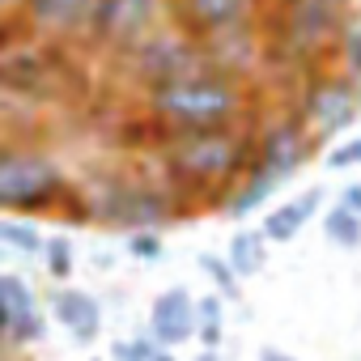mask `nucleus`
Instances as JSON below:
<instances>
[{
  "label": "nucleus",
  "mask_w": 361,
  "mask_h": 361,
  "mask_svg": "<svg viewBox=\"0 0 361 361\" xmlns=\"http://www.w3.org/2000/svg\"><path fill=\"white\" fill-rule=\"evenodd\" d=\"M348 22H357V0H268L259 18L268 68L293 81L310 77L336 60Z\"/></svg>",
  "instance_id": "nucleus-1"
},
{
  "label": "nucleus",
  "mask_w": 361,
  "mask_h": 361,
  "mask_svg": "<svg viewBox=\"0 0 361 361\" xmlns=\"http://www.w3.org/2000/svg\"><path fill=\"white\" fill-rule=\"evenodd\" d=\"M259 102L255 81L221 73L213 64L178 73L170 81L145 85L140 106L157 123V132H192V128H221V123H243L251 119Z\"/></svg>",
  "instance_id": "nucleus-2"
},
{
  "label": "nucleus",
  "mask_w": 361,
  "mask_h": 361,
  "mask_svg": "<svg viewBox=\"0 0 361 361\" xmlns=\"http://www.w3.org/2000/svg\"><path fill=\"white\" fill-rule=\"evenodd\" d=\"M255 157V123H221L192 132H161V166L183 192L230 196Z\"/></svg>",
  "instance_id": "nucleus-3"
},
{
  "label": "nucleus",
  "mask_w": 361,
  "mask_h": 361,
  "mask_svg": "<svg viewBox=\"0 0 361 361\" xmlns=\"http://www.w3.org/2000/svg\"><path fill=\"white\" fill-rule=\"evenodd\" d=\"M298 119L323 140H340L357 119H361V77L344 73L336 60L314 68L310 77L298 81V102H293Z\"/></svg>",
  "instance_id": "nucleus-4"
},
{
  "label": "nucleus",
  "mask_w": 361,
  "mask_h": 361,
  "mask_svg": "<svg viewBox=\"0 0 361 361\" xmlns=\"http://www.w3.org/2000/svg\"><path fill=\"white\" fill-rule=\"evenodd\" d=\"M68 192L56 157L26 145H0V213H43Z\"/></svg>",
  "instance_id": "nucleus-5"
},
{
  "label": "nucleus",
  "mask_w": 361,
  "mask_h": 361,
  "mask_svg": "<svg viewBox=\"0 0 361 361\" xmlns=\"http://www.w3.org/2000/svg\"><path fill=\"white\" fill-rule=\"evenodd\" d=\"M323 149V140L298 119V111L289 106L285 115L268 119L264 128H255V157H251V170L264 174L268 183H289V178Z\"/></svg>",
  "instance_id": "nucleus-6"
},
{
  "label": "nucleus",
  "mask_w": 361,
  "mask_h": 361,
  "mask_svg": "<svg viewBox=\"0 0 361 361\" xmlns=\"http://www.w3.org/2000/svg\"><path fill=\"white\" fill-rule=\"evenodd\" d=\"M128 73H132V81L145 90V85H157V81H170V77H178V73H192V68H204L209 60H204V47H200V39H192L188 30H178L170 18L145 39V43H136L123 60H119Z\"/></svg>",
  "instance_id": "nucleus-7"
},
{
  "label": "nucleus",
  "mask_w": 361,
  "mask_h": 361,
  "mask_svg": "<svg viewBox=\"0 0 361 361\" xmlns=\"http://www.w3.org/2000/svg\"><path fill=\"white\" fill-rule=\"evenodd\" d=\"M166 22V0H102L94 30H90V47L102 56L123 60L136 43H145L157 26Z\"/></svg>",
  "instance_id": "nucleus-8"
},
{
  "label": "nucleus",
  "mask_w": 361,
  "mask_h": 361,
  "mask_svg": "<svg viewBox=\"0 0 361 361\" xmlns=\"http://www.w3.org/2000/svg\"><path fill=\"white\" fill-rule=\"evenodd\" d=\"M264 9H268V0H166V18L200 43L259 26Z\"/></svg>",
  "instance_id": "nucleus-9"
},
{
  "label": "nucleus",
  "mask_w": 361,
  "mask_h": 361,
  "mask_svg": "<svg viewBox=\"0 0 361 361\" xmlns=\"http://www.w3.org/2000/svg\"><path fill=\"white\" fill-rule=\"evenodd\" d=\"M94 217L115 226V230H161L174 217V204L161 188H145V183H115L98 196Z\"/></svg>",
  "instance_id": "nucleus-10"
},
{
  "label": "nucleus",
  "mask_w": 361,
  "mask_h": 361,
  "mask_svg": "<svg viewBox=\"0 0 361 361\" xmlns=\"http://www.w3.org/2000/svg\"><path fill=\"white\" fill-rule=\"evenodd\" d=\"M102 0H26L22 26L47 43H85Z\"/></svg>",
  "instance_id": "nucleus-11"
},
{
  "label": "nucleus",
  "mask_w": 361,
  "mask_h": 361,
  "mask_svg": "<svg viewBox=\"0 0 361 361\" xmlns=\"http://www.w3.org/2000/svg\"><path fill=\"white\" fill-rule=\"evenodd\" d=\"M149 336L161 348L188 344L196 336V298L183 285H170L166 293L153 298V306H149Z\"/></svg>",
  "instance_id": "nucleus-12"
},
{
  "label": "nucleus",
  "mask_w": 361,
  "mask_h": 361,
  "mask_svg": "<svg viewBox=\"0 0 361 361\" xmlns=\"http://www.w3.org/2000/svg\"><path fill=\"white\" fill-rule=\"evenodd\" d=\"M0 302L9 310V336L5 340H18V344H30L43 336V310L35 302V289L13 276V272H0Z\"/></svg>",
  "instance_id": "nucleus-13"
},
{
  "label": "nucleus",
  "mask_w": 361,
  "mask_h": 361,
  "mask_svg": "<svg viewBox=\"0 0 361 361\" xmlns=\"http://www.w3.org/2000/svg\"><path fill=\"white\" fill-rule=\"evenodd\" d=\"M323 188H306V192H298L289 204H276L264 221H259V230L268 234V243H293L302 230H306V221L323 209Z\"/></svg>",
  "instance_id": "nucleus-14"
},
{
  "label": "nucleus",
  "mask_w": 361,
  "mask_h": 361,
  "mask_svg": "<svg viewBox=\"0 0 361 361\" xmlns=\"http://www.w3.org/2000/svg\"><path fill=\"white\" fill-rule=\"evenodd\" d=\"M51 314L60 327H68L77 336V344H90L102 327V310H98V298L85 293V289H56L51 298Z\"/></svg>",
  "instance_id": "nucleus-15"
},
{
  "label": "nucleus",
  "mask_w": 361,
  "mask_h": 361,
  "mask_svg": "<svg viewBox=\"0 0 361 361\" xmlns=\"http://www.w3.org/2000/svg\"><path fill=\"white\" fill-rule=\"evenodd\" d=\"M226 259L234 264V272H238L243 281H247V276H259L264 264H268V234H264V230H238V234L230 238Z\"/></svg>",
  "instance_id": "nucleus-16"
},
{
  "label": "nucleus",
  "mask_w": 361,
  "mask_h": 361,
  "mask_svg": "<svg viewBox=\"0 0 361 361\" xmlns=\"http://www.w3.org/2000/svg\"><path fill=\"white\" fill-rule=\"evenodd\" d=\"M323 238L331 243V247H340V251H357L361 247V213H353L348 204H331L327 213H323Z\"/></svg>",
  "instance_id": "nucleus-17"
},
{
  "label": "nucleus",
  "mask_w": 361,
  "mask_h": 361,
  "mask_svg": "<svg viewBox=\"0 0 361 361\" xmlns=\"http://www.w3.org/2000/svg\"><path fill=\"white\" fill-rule=\"evenodd\" d=\"M200 272H209V281L217 285V293H226L230 302H238L243 298V276L234 272V264L226 259V255H217V251H200Z\"/></svg>",
  "instance_id": "nucleus-18"
},
{
  "label": "nucleus",
  "mask_w": 361,
  "mask_h": 361,
  "mask_svg": "<svg viewBox=\"0 0 361 361\" xmlns=\"http://www.w3.org/2000/svg\"><path fill=\"white\" fill-rule=\"evenodd\" d=\"M0 247H9L18 255H39L47 247V238L30 221H0Z\"/></svg>",
  "instance_id": "nucleus-19"
},
{
  "label": "nucleus",
  "mask_w": 361,
  "mask_h": 361,
  "mask_svg": "<svg viewBox=\"0 0 361 361\" xmlns=\"http://www.w3.org/2000/svg\"><path fill=\"white\" fill-rule=\"evenodd\" d=\"M336 64L353 77H361V22H348V30L340 35V47H336Z\"/></svg>",
  "instance_id": "nucleus-20"
},
{
  "label": "nucleus",
  "mask_w": 361,
  "mask_h": 361,
  "mask_svg": "<svg viewBox=\"0 0 361 361\" xmlns=\"http://www.w3.org/2000/svg\"><path fill=\"white\" fill-rule=\"evenodd\" d=\"M123 247H128L132 259H145V264H157V259L166 255V243L157 238V230H132Z\"/></svg>",
  "instance_id": "nucleus-21"
},
{
  "label": "nucleus",
  "mask_w": 361,
  "mask_h": 361,
  "mask_svg": "<svg viewBox=\"0 0 361 361\" xmlns=\"http://www.w3.org/2000/svg\"><path fill=\"white\" fill-rule=\"evenodd\" d=\"M43 255H47L51 281H68V276H73V243H68V238H47Z\"/></svg>",
  "instance_id": "nucleus-22"
},
{
  "label": "nucleus",
  "mask_w": 361,
  "mask_h": 361,
  "mask_svg": "<svg viewBox=\"0 0 361 361\" xmlns=\"http://www.w3.org/2000/svg\"><path fill=\"white\" fill-rule=\"evenodd\" d=\"M157 348H161V344H157L153 336H136V340H115V344H111V357H115V361H149Z\"/></svg>",
  "instance_id": "nucleus-23"
},
{
  "label": "nucleus",
  "mask_w": 361,
  "mask_h": 361,
  "mask_svg": "<svg viewBox=\"0 0 361 361\" xmlns=\"http://www.w3.org/2000/svg\"><path fill=\"white\" fill-rule=\"evenodd\" d=\"M353 166H361V136L331 140V149H327V170H353Z\"/></svg>",
  "instance_id": "nucleus-24"
},
{
  "label": "nucleus",
  "mask_w": 361,
  "mask_h": 361,
  "mask_svg": "<svg viewBox=\"0 0 361 361\" xmlns=\"http://www.w3.org/2000/svg\"><path fill=\"white\" fill-rule=\"evenodd\" d=\"M196 327H226V306H221V293L196 298Z\"/></svg>",
  "instance_id": "nucleus-25"
},
{
  "label": "nucleus",
  "mask_w": 361,
  "mask_h": 361,
  "mask_svg": "<svg viewBox=\"0 0 361 361\" xmlns=\"http://www.w3.org/2000/svg\"><path fill=\"white\" fill-rule=\"evenodd\" d=\"M22 5H26V0H0V30H5V26H22Z\"/></svg>",
  "instance_id": "nucleus-26"
},
{
  "label": "nucleus",
  "mask_w": 361,
  "mask_h": 361,
  "mask_svg": "<svg viewBox=\"0 0 361 361\" xmlns=\"http://www.w3.org/2000/svg\"><path fill=\"white\" fill-rule=\"evenodd\" d=\"M340 204H348L353 213H361V178H353V183L340 192Z\"/></svg>",
  "instance_id": "nucleus-27"
},
{
  "label": "nucleus",
  "mask_w": 361,
  "mask_h": 361,
  "mask_svg": "<svg viewBox=\"0 0 361 361\" xmlns=\"http://www.w3.org/2000/svg\"><path fill=\"white\" fill-rule=\"evenodd\" d=\"M259 361H298V357H293V353H285V348L264 344V348H259Z\"/></svg>",
  "instance_id": "nucleus-28"
},
{
  "label": "nucleus",
  "mask_w": 361,
  "mask_h": 361,
  "mask_svg": "<svg viewBox=\"0 0 361 361\" xmlns=\"http://www.w3.org/2000/svg\"><path fill=\"white\" fill-rule=\"evenodd\" d=\"M0 336H9V310H5V302H0Z\"/></svg>",
  "instance_id": "nucleus-29"
},
{
  "label": "nucleus",
  "mask_w": 361,
  "mask_h": 361,
  "mask_svg": "<svg viewBox=\"0 0 361 361\" xmlns=\"http://www.w3.org/2000/svg\"><path fill=\"white\" fill-rule=\"evenodd\" d=\"M149 361H178V357H174V353H170V348H157V353H153V357H149Z\"/></svg>",
  "instance_id": "nucleus-30"
},
{
  "label": "nucleus",
  "mask_w": 361,
  "mask_h": 361,
  "mask_svg": "<svg viewBox=\"0 0 361 361\" xmlns=\"http://www.w3.org/2000/svg\"><path fill=\"white\" fill-rule=\"evenodd\" d=\"M200 361H221V353H217V348H204V353H200Z\"/></svg>",
  "instance_id": "nucleus-31"
},
{
  "label": "nucleus",
  "mask_w": 361,
  "mask_h": 361,
  "mask_svg": "<svg viewBox=\"0 0 361 361\" xmlns=\"http://www.w3.org/2000/svg\"><path fill=\"white\" fill-rule=\"evenodd\" d=\"M90 361H98V357H90Z\"/></svg>",
  "instance_id": "nucleus-32"
}]
</instances>
